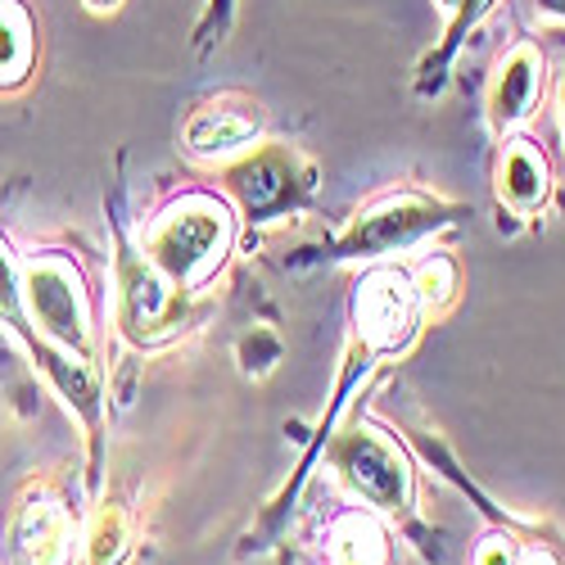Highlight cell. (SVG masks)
Masks as SVG:
<instances>
[{
    "mask_svg": "<svg viewBox=\"0 0 565 565\" xmlns=\"http://www.w3.org/2000/svg\"><path fill=\"white\" fill-rule=\"evenodd\" d=\"M0 6H6V0H0Z\"/></svg>",
    "mask_w": 565,
    "mask_h": 565,
    "instance_id": "24",
    "label": "cell"
},
{
    "mask_svg": "<svg viewBox=\"0 0 565 565\" xmlns=\"http://www.w3.org/2000/svg\"><path fill=\"white\" fill-rule=\"evenodd\" d=\"M412 290H416V303L420 308H444L457 295V263L448 254H430L426 263L416 267Z\"/></svg>",
    "mask_w": 565,
    "mask_h": 565,
    "instance_id": "13",
    "label": "cell"
},
{
    "mask_svg": "<svg viewBox=\"0 0 565 565\" xmlns=\"http://www.w3.org/2000/svg\"><path fill=\"white\" fill-rule=\"evenodd\" d=\"M335 470L344 476V484L375 511H403L412 502L407 457L371 426H358L335 444Z\"/></svg>",
    "mask_w": 565,
    "mask_h": 565,
    "instance_id": "3",
    "label": "cell"
},
{
    "mask_svg": "<svg viewBox=\"0 0 565 565\" xmlns=\"http://www.w3.org/2000/svg\"><path fill=\"white\" fill-rule=\"evenodd\" d=\"M525 565H556V561H552L547 552H530V556H525Z\"/></svg>",
    "mask_w": 565,
    "mask_h": 565,
    "instance_id": "20",
    "label": "cell"
},
{
    "mask_svg": "<svg viewBox=\"0 0 565 565\" xmlns=\"http://www.w3.org/2000/svg\"><path fill=\"white\" fill-rule=\"evenodd\" d=\"M19 565H73V521L55 498H28L14 515Z\"/></svg>",
    "mask_w": 565,
    "mask_h": 565,
    "instance_id": "5",
    "label": "cell"
},
{
    "mask_svg": "<svg viewBox=\"0 0 565 565\" xmlns=\"http://www.w3.org/2000/svg\"><path fill=\"white\" fill-rule=\"evenodd\" d=\"M217 6H222V10H226V6H231V0H213V10H217Z\"/></svg>",
    "mask_w": 565,
    "mask_h": 565,
    "instance_id": "23",
    "label": "cell"
},
{
    "mask_svg": "<svg viewBox=\"0 0 565 565\" xmlns=\"http://www.w3.org/2000/svg\"><path fill=\"white\" fill-rule=\"evenodd\" d=\"M331 561L335 565H390V539L366 511H349L331 525Z\"/></svg>",
    "mask_w": 565,
    "mask_h": 565,
    "instance_id": "11",
    "label": "cell"
},
{
    "mask_svg": "<svg viewBox=\"0 0 565 565\" xmlns=\"http://www.w3.org/2000/svg\"><path fill=\"white\" fill-rule=\"evenodd\" d=\"M122 552H127V511L105 507L96 521V534H90V556H96V565H118Z\"/></svg>",
    "mask_w": 565,
    "mask_h": 565,
    "instance_id": "14",
    "label": "cell"
},
{
    "mask_svg": "<svg viewBox=\"0 0 565 565\" xmlns=\"http://www.w3.org/2000/svg\"><path fill=\"white\" fill-rule=\"evenodd\" d=\"M498 191L515 213H534L547 200V163L530 140H507L502 168H498Z\"/></svg>",
    "mask_w": 565,
    "mask_h": 565,
    "instance_id": "9",
    "label": "cell"
},
{
    "mask_svg": "<svg viewBox=\"0 0 565 565\" xmlns=\"http://www.w3.org/2000/svg\"><path fill=\"white\" fill-rule=\"evenodd\" d=\"M416 290L412 276L398 267H375L362 276L358 299H353V317H358V335L366 340V349L375 353H398L412 344L416 335Z\"/></svg>",
    "mask_w": 565,
    "mask_h": 565,
    "instance_id": "4",
    "label": "cell"
},
{
    "mask_svg": "<svg viewBox=\"0 0 565 565\" xmlns=\"http://www.w3.org/2000/svg\"><path fill=\"white\" fill-rule=\"evenodd\" d=\"M543 96V55L534 41H515L502 68H498V82H493V122L498 127H515L534 114Z\"/></svg>",
    "mask_w": 565,
    "mask_h": 565,
    "instance_id": "6",
    "label": "cell"
},
{
    "mask_svg": "<svg viewBox=\"0 0 565 565\" xmlns=\"http://www.w3.org/2000/svg\"><path fill=\"white\" fill-rule=\"evenodd\" d=\"M23 308L41 326V335H51L68 353L86 358L90 349V303L82 290V271L60 258V254H41L23 271Z\"/></svg>",
    "mask_w": 565,
    "mask_h": 565,
    "instance_id": "2",
    "label": "cell"
},
{
    "mask_svg": "<svg viewBox=\"0 0 565 565\" xmlns=\"http://www.w3.org/2000/svg\"><path fill=\"white\" fill-rule=\"evenodd\" d=\"M439 6H444V10H457V6H461V0H439Z\"/></svg>",
    "mask_w": 565,
    "mask_h": 565,
    "instance_id": "21",
    "label": "cell"
},
{
    "mask_svg": "<svg viewBox=\"0 0 565 565\" xmlns=\"http://www.w3.org/2000/svg\"><path fill=\"white\" fill-rule=\"evenodd\" d=\"M286 181H290L286 154H263V159H254L249 168L235 172V191L245 195V209H249V213H263V209H271L276 200L290 195Z\"/></svg>",
    "mask_w": 565,
    "mask_h": 565,
    "instance_id": "12",
    "label": "cell"
},
{
    "mask_svg": "<svg viewBox=\"0 0 565 565\" xmlns=\"http://www.w3.org/2000/svg\"><path fill=\"white\" fill-rule=\"evenodd\" d=\"M489 10H493V0H461V6H457V19H452V28H448V51H452V45H457L470 28H476Z\"/></svg>",
    "mask_w": 565,
    "mask_h": 565,
    "instance_id": "16",
    "label": "cell"
},
{
    "mask_svg": "<svg viewBox=\"0 0 565 565\" xmlns=\"http://www.w3.org/2000/svg\"><path fill=\"white\" fill-rule=\"evenodd\" d=\"M0 312H6L14 326H23V280L14 271V258H10L6 241H0Z\"/></svg>",
    "mask_w": 565,
    "mask_h": 565,
    "instance_id": "15",
    "label": "cell"
},
{
    "mask_svg": "<svg viewBox=\"0 0 565 565\" xmlns=\"http://www.w3.org/2000/svg\"><path fill=\"white\" fill-rule=\"evenodd\" d=\"M561 122H565V90H561Z\"/></svg>",
    "mask_w": 565,
    "mask_h": 565,
    "instance_id": "22",
    "label": "cell"
},
{
    "mask_svg": "<svg viewBox=\"0 0 565 565\" xmlns=\"http://www.w3.org/2000/svg\"><path fill=\"white\" fill-rule=\"evenodd\" d=\"M476 565H515V552L507 539H489L480 552H476Z\"/></svg>",
    "mask_w": 565,
    "mask_h": 565,
    "instance_id": "17",
    "label": "cell"
},
{
    "mask_svg": "<svg viewBox=\"0 0 565 565\" xmlns=\"http://www.w3.org/2000/svg\"><path fill=\"white\" fill-rule=\"evenodd\" d=\"M86 6L96 10V14H109V10H118V6H122V0H86Z\"/></svg>",
    "mask_w": 565,
    "mask_h": 565,
    "instance_id": "19",
    "label": "cell"
},
{
    "mask_svg": "<svg viewBox=\"0 0 565 565\" xmlns=\"http://www.w3.org/2000/svg\"><path fill=\"white\" fill-rule=\"evenodd\" d=\"M543 19H565V0H534Z\"/></svg>",
    "mask_w": 565,
    "mask_h": 565,
    "instance_id": "18",
    "label": "cell"
},
{
    "mask_svg": "<svg viewBox=\"0 0 565 565\" xmlns=\"http://www.w3.org/2000/svg\"><path fill=\"white\" fill-rule=\"evenodd\" d=\"M258 140V114L249 105H204L185 122V150L200 159H226L235 150H249Z\"/></svg>",
    "mask_w": 565,
    "mask_h": 565,
    "instance_id": "7",
    "label": "cell"
},
{
    "mask_svg": "<svg viewBox=\"0 0 565 565\" xmlns=\"http://www.w3.org/2000/svg\"><path fill=\"white\" fill-rule=\"evenodd\" d=\"M36 60V23L28 6L6 0L0 6V86H19Z\"/></svg>",
    "mask_w": 565,
    "mask_h": 565,
    "instance_id": "10",
    "label": "cell"
},
{
    "mask_svg": "<svg viewBox=\"0 0 565 565\" xmlns=\"http://www.w3.org/2000/svg\"><path fill=\"white\" fill-rule=\"evenodd\" d=\"M235 241V222L231 209L213 195H181L168 204L150 231H146V254L150 263L172 280V286H200L217 271Z\"/></svg>",
    "mask_w": 565,
    "mask_h": 565,
    "instance_id": "1",
    "label": "cell"
},
{
    "mask_svg": "<svg viewBox=\"0 0 565 565\" xmlns=\"http://www.w3.org/2000/svg\"><path fill=\"white\" fill-rule=\"evenodd\" d=\"M435 222L439 217H435V209L426 200L403 195V200H390L381 209H371L366 217H358V226L349 235V249H375V254H385L394 245L416 241V235L426 231V226H435Z\"/></svg>",
    "mask_w": 565,
    "mask_h": 565,
    "instance_id": "8",
    "label": "cell"
}]
</instances>
